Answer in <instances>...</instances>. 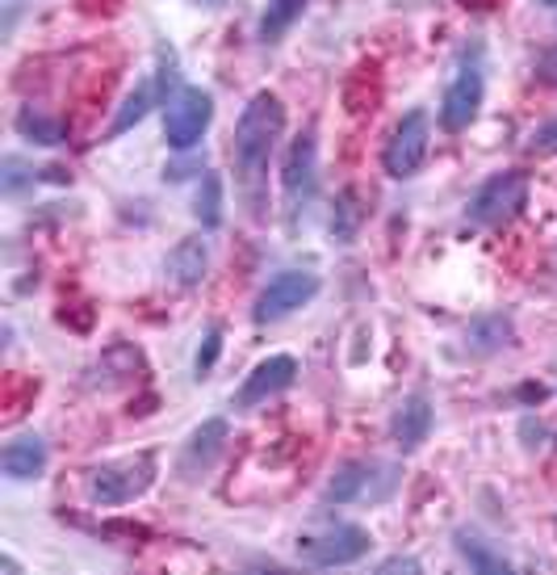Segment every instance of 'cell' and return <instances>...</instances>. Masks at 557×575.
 Returning <instances> with one entry per match:
<instances>
[{"mask_svg": "<svg viewBox=\"0 0 557 575\" xmlns=\"http://www.w3.org/2000/svg\"><path fill=\"white\" fill-rule=\"evenodd\" d=\"M218 354H222V328H210L206 332V340H202V349H197V361H193L197 379H206V374H210Z\"/></svg>", "mask_w": 557, "mask_h": 575, "instance_id": "obj_23", "label": "cell"}, {"mask_svg": "<svg viewBox=\"0 0 557 575\" xmlns=\"http://www.w3.org/2000/svg\"><path fill=\"white\" fill-rule=\"evenodd\" d=\"M457 550H461V559L477 567V572H507V559L504 554H491L482 538H470V534H457Z\"/></svg>", "mask_w": 557, "mask_h": 575, "instance_id": "obj_22", "label": "cell"}, {"mask_svg": "<svg viewBox=\"0 0 557 575\" xmlns=\"http://www.w3.org/2000/svg\"><path fill=\"white\" fill-rule=\"evenodd\" d=\"M206 4H210V0H206Z\"/></svg>", "mask_w": 557, "mask_h": 575, "instance_id": "obj_28", "label": "cell"}, {"mask_svg": "<svg viewBox=\"0 0 557 575\" xmlns=\"http://www.w3.org/2000/svg\"><path fill=\"white\" fill-rule=\"evenodd\" d=\"M398 567H402V572H420L415 559H386V563H382V572H398Z\"/></svg>", "mask_w": 557, "mask_h": 575, "instance_id": "obj_26", "label": "cell"}, {"mask_svg": "<svg viewBox=\"0 0 557 575\" xmlns=\"http://www.w3.org/2000/svg\"><path fill=\"white\" fill-rule=\"evenodd\" d=\"M17 131L29 139V143H43V147H55V143H68V127L59 122V118H47L43 110H26L17 113Z\"/></svg>", "mask_w": 557, "mask_h": 575, "instance_id": "obj_18", "label": "cell"}, {"mask_svg": "<svg viewBox=\"0 0 557 575\" xmlns=\"http://www.w3.org/2000/svg\"><path fill=\"white\" fill-rule=\"evenodd\" d=\"M529 202V177L524 172H495L470 202V223L477 227H507Z\"/></svg>", "mask_w": 557, "mask_h": 575, "instance_id": "obj_7", "label": "cell"}, {"mask_svg": "<svg viewBox=\"0 0 557 575\" xmlns=\"http://www.w3.org/2000/svg\"><path fill=\"white\" fill-rule=\"evenodd\" d=\"M427 147H432V118H427V110H411L395 127V135L386 139L382 168H386L395 181H407V177H415V172L424 168Z\"/></svg>", "mask_w": 557, "mask_h": 575, "instance_id": "obj_8", "label": "cell"}, {"mask_svg": "<svg viewBox=\"0 0 557 575\" xmlns=\"http://www.w3.org/2000/svg\"><path fill=\"white\" fill-rule=\"evenodd\" d=\"M4 168H9V172H4V190H9V193L22 190L26 181H34V177H26V172H22V165H17V160H4Z\"/></svg>", "mask_w": 557, "mask_h": 575, "instance_id": "obj_25", "label": "cell"}, {"mask_svg": "<svg viewBox=\"0 0 557 575\" xmlns=\"http://www.w3.org/2000/svg\"><path fill=\"white\" fill-rule=\"evenodd\" d=\"M465 345L474 354H499L511 345V320L507 315H482L465 328Z\"/></svg>", "mask_w": 557, "mask_h": 575, "instance_id": "obj_15", "label": "cell"}, {"mask_svg": "<svg viewBox=\"0 0 557 575\" xmlns=\"http://www.w3.org/2000/svg\"><path fill=\"white\" fill-rule=\"evenodd\" d=\"M152 101H156V97H152V88H147V84H138L131 97L122 101V110H118V118L109 122V139L126 135L134 122H143V118H147V110H152Z\"/></svg>", "mask_w": 557, "mask_h": 575, "instance_id": "obj_20", "label": "cell"}, {"mask_svg": "<svg viewBox=\"0 0 557 575\" xmlns=\"http://www.w3.org/2000/svg\"><path fill=\"white\" fill-rule=\"evenodd\" d=\"M398 488V466L382 463V458H352V463L336 466V475L327 479V500L336 504H377Z\"/></svg>", "mask_w": 557, "mask_h": 575, "instance_id": "obj_3", "label": "cell"}, {"mask_svg": "<svg viewBox=\"0 0 557 575\" xmlns=\"http://www.w3.org/2000/svg\"><path fill=\"white\" fill-rule=\"evenodd\" d=\"M0 470H4V479H13V483L38 479V475L47 470V441L43 438L4 441V450H0Z\"/></svg>", "mask_w": 557, "mask_h": 575, "instance_id": "obj_13", "label": "cell"}, {"mask_svg": "<svg viewBox=\"0 0 557 575\" xmlns=\"http://www.w3.org/2000/svg\"><path fill=\"white\" fill-rule=\"evenodd\" d=\"M281 190H286V215H290V227H293L298 215H306V206L315 202V190H318L315 127H306V131L290 143L286 165H281Z\"/></svg>", "mask_w": 557, "mask_h": 575, "instance_id": "obj_5", "label": "cell"}, {"mask_svg": "<svg viewBox=\"0 0 557 575\" xmlns=\"http://www.w3.org/2000/svg\"><path fill=\"white\" fill-rule=\"evenodd\" d=\"M206 269H210V248H206L202 236H185L168 252V274H172L177 286H197L206 277Z\"/></svg>", "mask_w": 557, "mask_h": 575, "instance_id": "obj_14", "label": "cell"}, {"mask_svg": "<svg viewBox=\"0 0 557 575\" xmlns=\"http://www.w3.org/2000/svg\"><path fill=\"white\" fill-rule=\"evenodd\" d=\"M222 441H227V420H206V424H202V429L189 438L185 463H181V466H185L189 475H193L197 466L206 470V466L214 463V454L222 450Z\"/></svg>", "mask_w": 557, "mask_h": 575, "instance_id": "obj_16", "label": "cell"}, {"mask_svg": "<svg viewBox=\"0 0 557 575\" xmlns=\"http://www.w3.org/2000/svg\"><path fill=\"white\" fill-rule=\"evenodd\" d=\"M541 4H549V9H557V0H541Z\"/></svg>", "mask_w": 557, "mask_h": 575, "instance_id": "obj_27", "label": "cell"}, {"mask_svg": "<svg viewBox=\"0 0 557 575\" xmlns=\"http://www.w3.org/2000/svg\"><path fill=\"white\" fill-rule=\"evenodd\" d=\"M197 219H202V227H218L222 223V177L218 172H206L202 177V190H197Z\"/></svg>", "mask_w": 557, "mask_h": 575, "instance_id": "obj_21", "label": "cell"}, {"mask_svg": "<svg viewBox=\"0 0 557 575\" xmlns=\"http://www.w3.org/2000/svg\"><path fill=\"white\" fill-rule=\"evenodd\" d=\"M432 433V404H427V395H407L402 404L395 408L390 416V441H395L402 454H411V450H420Z\"/></svg>", "mask_w": 557, "mask_h": 575, "instance_id": "obj_12", "label": "cell"}, {"mask_svg": "<svg viewBox=\"0 0 557 575\" xmlns=\"http://www.w3.org/2000/svg\"><path fill=\"white\" fill-rule=\"evenodd\" d=\"M361 219H365V211H361V193L344 190L340 197H336V211H331V236H336L340 244H352L356 231H361Z\"/></svg>", "mask_w": 557, "mask_h": 575, "instance_id": "obj_19", "label": "cell"}, {"mask_svg": "<svg viewBox=\"0 0 557 575\" xmlns=\"http://www.w3.org/2000/svg\"><path fill=\"white\" fill-rule=\"evenodd\" d=\"M159 463L152 450L131 454V458H118L97 470H88V500L101 504V508H118V504H131L138 495L156 483Z\"/></svg>", "mask_w": 557, "mask_h": 575, "instance_id": "obj_2", "label": "cell"}, {"mask_svg": "<svg viewBox=\"0 0 557 575\" xmlns=\"http://www.w3.org/2000/svg\"><path fill=\"white\" fill-rule=\"evenodd\" d=\"M373 547L370 529H361V525H323L315 534H302L293 550H298V559L302 563H311V567H348V563H356V559H365Z\"/></svg>", "mask_w": 557, "mask_h": 575, "instance_id": "obj_4", "label": "cell"}, {"mask_svg": "<svg viewBox=\"0 0 557 575\" xmlns=\"http://www.w3.org/2000/svg\"><path fill=\"white\" fill-rule=\"evenodd\" d=\"M286 135V106L277 93L261 88L235 122V143H231V156H235V177L239 193L252 211V219H265L268 206V165H273V152Z\"/></svg>", "mask_w": 557, "mask_h": 575, "instance_id": "obj_1", "label": "cell"}, {"mask_svg": "<svg viewBox=\"0 0 557 575\" xmlns=\"http://www.w3.org/2000/svg\"><path fill=\"white\" fill-rule=\"evenodd\" d=\"M293 379H298V361H293L290 354H273L265 357L247 379H243V386L235 391V408L239 411H252L261 408L265 399H273V395H281L286 386H293Z\"/></svg>", "mask_w": 557, "mask_h": 575, "instance_id": "obj_11", "label": "cell"}, {"mask_svg": "<svg viewBox=\"0 0 557 575\" xmlns=\"http://www.w3.org/2000/svg\"><path fill=\"white\" fill-rule=\"evenodd\" d=\"M306 4L311 0H268L265 13H261V38L265 43H281L290 34L293 22L306 13Z\"/></svg>", "mask_w": 557, "mask_h": 575, "instance_id": "obj_17", "label": "cell"}, {"mask_svg": "<svg viewBox=\"0 0 557 575\" xmlns=\"http://www.w3.org/2000/svg\"><path fill=\"white\" fill-rule=\"evenodd\" d=\"M214 122V97L206 88H181L172 101H168V113H164V139L168 147L177 152H189L197 147L202 135L210 131Z\"/></svg>", "mask_w": 557, "mask_h": 575, "instance_id": "obj_9", "label": "cell"}, {"mask_svg": "<svg viewBox=\"0 0 557 575\" xmlns=\"http://www.w3.org/2000/svg\"><path fill=\"white\" fill-rule=\"evenodd\" d=\"M315 295H318V274H311V269H286V274H277L261 290V299H256V324H277V320L293 315L298 307H306Z\"/></svg>", "mask_w": 557, "mask_h": 575, "instance_id": "obj_10", "label": "cell"}, {"mask_svg": "<svg viewBox=\"0 0 557 575\" xmlns=\"http://www.w3.org/2000/svg\"><path fill=\"white\" fill-rule=\"evenodd\" d=\"M532 143H536L541 152H557V118H554V122H545V127L532 135Z\"/></svg>", "mask_w": 557, "mask_h": 575, "instance_id": "obj_24", "label": "cell"}, {"mask_svg": "<svg viewBox=\"0 0 557 575\" xmlns=\"http://www.w3.org/2000/svg\"><path fill=\"white\" fill-rule=\"evenodd\" d=\"M482 97H486V76H482V56L465 51V59L457 63L449 88H445V101H440V127L445 131H465L482 110Z\"/></svg>", "mask_w": 557, "mask_h": 575, "instance_id": "obj_6", "label": "cell"}]
</instances>
